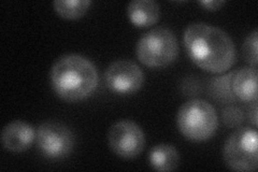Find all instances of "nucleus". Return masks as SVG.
<instances>
[{"label": "nucleus", "mask_w": 258, "mask_h": 172, "mask_svg": "<svg viewBox=\"0 0 258 172\" xmlns=\"http://www.w3.org/2000/svg\"><path fill=\"white\" fill-rule=\"evenodd\" d=\"M184 46L191 62L210 73H223L236 63L232 39L223 29L207 23H192L183 36Z\"/></svg>", "instance_id": "nucleus-1"}, {"label": "nucleus", "mask_w": 258, "mask_h": 172, "mask_svg": "<svg viewBox=\"0 0 258 172\" xmlns=\"http://www.w3.org/2000/svg\"><path fill=\"white\" fill-rule=\"evenodd\" d=\"M53 91L66 101H79L90 97L98 86L99 76L95 65L79 54L63 55L50 71Z\"/></svg>", "instance_id": "nucleus-2"}, {"label": "nucleus", "mask_w": 258, "mask_h": 172, "mask_svg": "<svg viewBox=\"0 0 258 172\" xmlns=\"http://www.w3.org/2000/svg\"><path fill=\"white\" fill-rule=\"evenodd\" d=\"M176 125L188 140L203 142L215 134L219 119L211 103L204 99H191L181 105L176 116Z\"/></svg>", "instance_id": "nucleus-3"}, {"label": "nucleus", "mask_w": 258, "mask_h": 172, "mask_svg": "<svg viewBox=\"0 0 258 172\" xmlns=\"http://www.w3.org/2000/svg\"><path fill=\"white\" fill-rule=\"evenodd\" d=\"M136 55L140 63L150 68H164L174 63L179 55V43L173 31L156 27L139 39Z\"/></svg>", "instance_id": "nucleus-4"}, {"label": "nucleus", "mask_w": 258, "mask_h": 172, "mask_svg": "<svg viewBox=\"0 0 258 172\" xmlns=\"http://www.w3.org/2000/svg\"><path fill=\"white\" fill-rule=\"evenodd\" d=\"M225 165L232 171L251 172L258 166V136L249 127H241L226 140L223 149Z\"/></svg>", "instance_id": "nucleus-5"}, {"label": "nucleus", "mask_w": 258, "mask_h": 172, "mask_svg": "<svg viewBox=\"0 0 258 172\" xmlns=\"http://www.w3.org/2000/svg\"><path fill=\"white\" fill-rule=\"evenodd\" d=\"M36 142L43 157L59 160L68 157L75 147L72 130L57 121H47L36 130Z\"/></svg>", "instance_id": "nucleus-6"}, {"label": "nucleus", "mask_w": 258, "mask_h": 172, "mask_svg": "<svg viewBox=\"0 0 258 172\" xmlns=\"http://www.w3.org/2000/svg\"><path fill=\"white\" fill-rule=\"evenodd\" d=\"M108 143L117 157L133 159L138 157L145 145V136L137 123L120 120L109 129Z\"/></svg>", "instance_id": "nucleus-7"}, {"label": "nucleus", "mask_w": 258, "mask_h": 172, "mask_svg": "<svg viewBox=\"0 0 258 172\" xmlns=\"http://www.w3.org/2000/svg\"><path fill=\"white\" fill-rule=\"evenodd\" d=\"M106 85L112 93L131 95L138 92L144 83V75L141 68L128 60L113 62L104 72Z\"/></svg>", "instance_id": "nucleus-8"}, {"label": "nucleus", "mask_w": 258, "mask_h": 172, "mask_svg": "<svg viewBox=\"0 0 258 172\" xmlns=\"http://www.w3.org/2000/svg\"><path fill=\"white\" fill-rule=\"evenodd\" d=\"M36 140V130L23 121H13L7 124L2 133V143L7 151L21 153L28 150Z\"/></svg>", "instance_id": "nucleus-9"}, {"label": "nucleus", "mask_w": 258, "mask_h": 172, "mask_svg": "<svg viewBox=\"0 0 258 172\" xmlns=\"http://www.w3.org/2000/svg\"><path fill=\"white\" fill-rule=\"evenodd\" d=\"M231 88L238 99L251 102L257 100V69L253 67H242L232 73Z\"/></svg>", "instance_id": "nucleus-10"}, {"label": "nucleus", "mask_w": 258, "mask_h": 172, "mask_svg": "<svg viewBox=\"0 0 258 172\" xmlns=\"http://www.w3.org/2000/svg\"><path fill=\"white\" fill-rule=\"evenodd\" d=\"M127 16L137 27H150L158 22L160 7L154 0H133L127 7Z\"/></svg>", "instance_id": "nucleus-11"}, {"label": "nucleus", "mask_w": 258, "mask_h": 172, "mask_svg": "<svg viewBox=\"0 0 258 172\" xmlns=\"http://www.w3.org/2000/svg\"><path fill=\"white\" fill-rule=\"evenodd\" d=\"M149 162L150 166L156 171H173L180 163V154L173 145L160 143L151 149Z\"/></svg>", "instance_id": "nucleus-12"}, {"label": "nucleus", "mask_w": 258, "mask_h": 172, "mask_svg": "<svg viewBox=\"0 0 258 172\" xmlns=\"http://www.w3.org/2000/svg\"><path fill=\"white\" fill-rule=\"evenodd\" d=\"M91 0H55L54 10L64 20H78L88 11Z\"/></svg>", "instance_id": "nucleus-13"}, {"label": "nucleus", "mask_w": 258, "mask_h": 172, "mask_svg": "<svg viewBox=\"0 0 258 172\" xmlns=\"http://www.w3.org/2000/svg\"><path fill=\"white\" fill-rule=\"evenodd\" d=\"M242 53L249 66L256 68L258 64V31L254 29L249 32L242 45Z\"/></svg>", "instance_id": "nucleus-14"}, {"label": "nucleus", "mask_w": 258, "mask_h": 172, "mask_svg": "<svg viewBox=\"0 0 258 172\" xmlns=\"http://www.w3.org/2000/svg\"><path fill=\"white\" fill-rule=\"evenodd\" d=\"M199 5L209 11H216L225 5V2L224 0H203V2H199Z\"/></svg>", "instance_id": "nucleus-15"}, {"label": "nucleus", "mask_w": 258, "mask_h": 172, "mask_svg": "<svg viewBox=\"0 0 258 172\" xmlns=\"http://www.w3.org/2000/svg\"><path fill=\"white\" fill-rule=\"evenodd\" d=\"M249 121H251L252 125L254 127H257V104L256 101H254L253 109L249 112Z\"/></svg>", "instance_id": "nucleus-16"}]
</instances>
